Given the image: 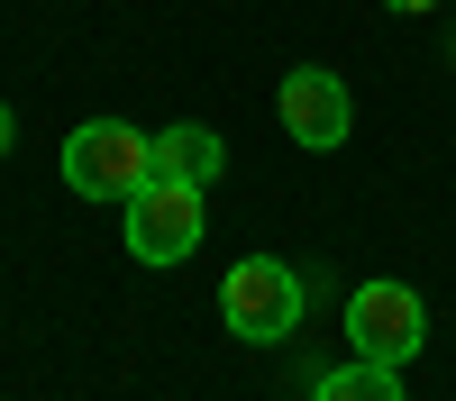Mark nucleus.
<instances>
[{
  "label": "nucleus",
  "instance_id": "obj_1",
  "mask_svg": "<svg viewBox=\"0 0 456 401\" xmlns=\"http://www.w3.org/2000/svg\"><path fill=\"white\" fill-rule=\"evenodd\" d=\"M219 319H228V338H247V347H274L301 328V274L274 265V255H238L219 283Z\"/></svg>",
  "mask_w": 456,
  "mask_h": 401
},
{
  "label": "nucleus",
  "instance_id": "obj_2",
  "mask_svg": "<svg viewBox=\"0 0 456 401\" xmlns=\"http://www.w3.org/2000/svg\"><path fill=\"white\" fill-rule=\"evenodd\" d=\"M146 173H156V156H146V137L128 119H92V128L64 137V182L83 201H128Z\"/></svg>",
  "mask_w": 456,
  "mask_h": 401
},
{
  "label": "nucleus",
  "instance_id": "obj_3",
  "mask_svg": "<svg viewBox=\"0 0 456 401\" xmlns=\"http://www.w3.org/2000/svg\"><path fill=\"white\" fill-rule=\"evenodd\" d=\"M119 210H128V255H137V265H183V255L201 246V192H192V182L146 173Z\"/></svg>",
  "mask_w": 456,
  "mask_h": 401
},
{
  "label": "nucleus",
  "instance_id": "obj_4",
  "mask_svg": "<svg viewBox=\"0 0 456 401\" xmlns=\"http://www.w3.org/2000/svg\"><path fill=\"white\" fill-rule=\"evenodd\" d=\"M347 338L365 365H402L429 347V310H420V292L411 283H356V301H347Z\"/></svg>",
  "mask_w": 456,
  "mask_h": 401
},
{
  "label": "nucleus",
  "instance_id": "obj_5",
  "mask_svg": "<svg viewBox=\"0 0 456 401\" xmlns=\"http://www.w3.org/2000/svg\"><path fill=\"white\" fill-rule=\"evenodd\" d=\"M274 100H283V137H292V146H347V128H356L347 83H338V73H320V64L283 73Z\"/></svg>",
  "mask_w": 456,
  "mask_h": 401
},
{
  "label": "nucleus",
  "instance_id": "obj_6",
  "mask_svg": "<svg viewBox=\"0 0 456 401\" xmlns=\"http://www.w3.org/2000/svg\"><path fill=\"white\" fill-rule=\"evenodd\" d=\"M146 156H156L165 182H192V192H201V182L228 164V146H219V128H201V119H174L165 137H146Z\"/></svg>",
  "mask_w": 456,
  "mask_h": 401
},
{
  "label": "nucleus",
  "instance_id": "obj_7",
  "mask_svg": "<svg viewBox=\"0 0 456 401\" xmlns=\"http://www.w3.org/2000/svg\"><path fill=\"white\" fill-rule=\"evenodd\" d=\"M311 401H402V383H393V365H338V374H320V392Z\"/></svg>",
  "mask_w": 456,
  "mask_h": 401
},
{
  "label": "nucleus",
  "instance_id": "obj_8",
  "mask_svg": "<svg viewBox=\"0 0 456 401\" xmlns=\"http://www.w3.org/2000/svg\"><path fill=\"white\" fill-rule=\"evenodd\" d=\"M384 10H438V0H384Z\"/></svg>",
  "mask_w": 456,
  "mask_h": 401
},
{
  "label": "nucleus",
  "instance_id": "obj_9",
  "mask_svg": "<svg viewBox=\"0 0 456 401\" xmlns=\"http://www.w3.org/2000/svg\"><path fill=\"white\" fill-rule=\"evenodd\" d=\"M0 156H10V109H0Z\"/></svg>",
  "mask_w": 456,
  "mask_h": 401
}]
</instances>
